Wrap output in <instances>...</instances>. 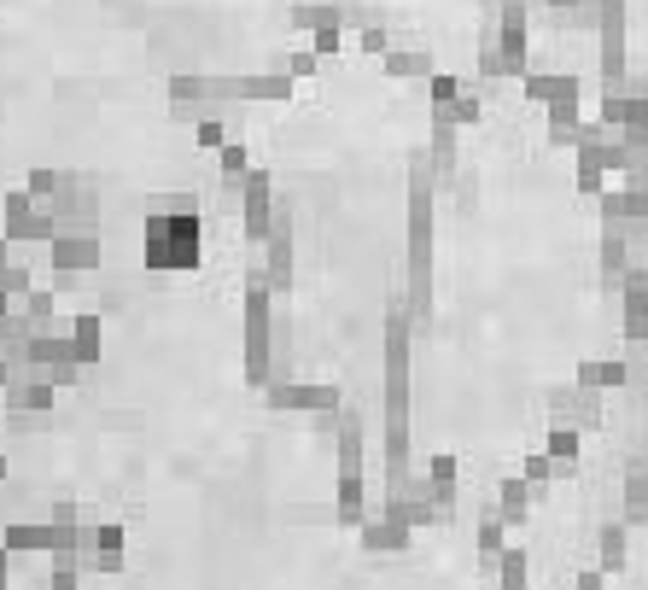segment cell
I'll use <instances>...</instances> for the list:
<instances>
[{
	"label": "cell",
	"mask_w": 648,
	"mask_h": 590,
	"mask_svg": "<svg viewBox=\"0 0 648 590\" xmlns=\"http://www.w3.org/2000/svg\"><path fill=\"white\" fill-rule=\"evenodd\" d=\"M48 590H82V562H71V555H53V579Z\"/></svg>",
	"instance_id": "d6986e66"
},
{
	"label": "cell",
	"mask_w": 648,
	"mask_h": 590,
	"mask_svg": "<svg viewBox=\"0 0 648 590\" xmlns=\"http://www.w3.org/2000/svg\"><path fill=\"white\" fill-rule=\"evenodd\" d=\"M123 567V526L117 520H100V555H94V573H117Z\"/></svg>",
	"instance_id": "ac0fdd59"
},
{
	"label": "cell",
	"mask_w": 648,
	"mask_h": 590,
	"mask_svg": "<svg viewBox=\"0 0 648 590\" xmlns=\"http://www.w3.org/2000/svg\"><path fill=\"white\" fill-rule=\"evenodd\" d=\"M48 205L59 216V228H94V216H100V199H94V188H88L82 176H65V188H59Z\"/></svg>",
	"instance_id": "9c48e42d"
},
{
	"label": "cell",
	"mask_w": 648,
	"mask_h": 590,
	"mask_svg": "<svg viewBox=\"0 0 648 590\" xmlns=\"http://www.w3.org/2000/svg\"><path fill=\"white\" fill-rule=\"evenodd\" d=\"M269 170H245V181H240V223H245V235L252 240H269V228H275V205H269Z\"/></svg>",
	"instance_id": "8992f818"
},
{
	"label": "cell",
	"mask_w": 648,
	"mask_h": 590,
	"mask_svg": "<svg viewBox=\"0 0 648 590\" xmlns=\"http://www.w3.org/2000/svg\"><path fill=\"white\" fill-rule=\"evenodd\" d=\"M12 269V235H0V275Z\"/></svg>",
	"instance_id": "f1b7e54d"
},
{
	"label": "cell",
	"mask_w": 648,
	"mask_h": 590,
	"mask_svg": "<svg viewBox=\"0 0 648 590\" xmlns=\"http://www.w3.org/2000/svg\"><path fill=\"white\" fill-rule=\"evenodd\" d=\"M18 316L29 322V328H71V322H59V304H53V292L48 287H29L24 299H18Z\"/></svg>",
	"instance_id": "9a60e30c"
},
{
	"label": "cell",
	"mask_w": 648,
	"mask_h": 590,
	"mask_svg": "<svg viewBox=\"0 0 648 590\" xmlns=\"http://www.w3.org/2000/svg\"><path fill=\"white\" fill-rule=\"evenodd\" d=\"M0 479H7V456H0Z\"/></svg>",
	"instance_id": "4dcf8cb0"
},
{
	"label": "cell",
	"mask_w": 648,
	"mask_h": 590,
	"mask_svg": "<svg viewBox=\"0 0 648 590\" xmlns=\"http://www.w3.org/2000/svg\"><path fill=\"white\" fill-rule=\"evenodd\" d=\"M333 520L345 526V532L368 520V486H363V474H339L333 479Z\"/></svg>",
	"instance_id": "8fae6325"
},
{
	"label": "cell",
	"mask_w": 648,
	"mask_h": 590,
	"mask_svg": "<svg viewBox=\"0 0 648 590\" xmlns=\"http://www.w3.org/2000/svg\"><path fill=\"white\" fill-rule=\"evenodd\" d=\"M0 590H12V550L0 543Z\"/></svg>",
	"instance_id": "83f0119b"
},
{
	"label": "cell",
	"mask_w": 648,
	"mask_h": 590,
	"mask_svg": "<svg viewBox=\"0 0 648 590\" xmlns=\"http://www.w3.org/2000/svg\"><path fill=\"white\" fill-rule=\"evenodd\" d=\"M199 263V216L152 211L147 216V269H193Z\"/></svg>",
	"instance_id": "3957f363"
},
{
	"label": "cell",
	"mask_w": 648,
	"mask_h": 590,
	"mask_svg": "<svg viewBox=\"0 0 648 590\" xmlns=\"http://www.w3.org/2000/svg\"><path fill=\"white\" fill-rule=\"evenodd\" d=\"M409 532H415V526L397 515L392 503H385L380 515H368V520L357 526V543H363L368 555H392V550H404V543H409Z\"/></svg>",
	"instance_id": "30bf717a"
},
{
	"label": "cell",
	"mask_w": 648,
	"mask_h": 590,
	"mask_svg": "<svg viewBox=\"0 0 648 590\" xmlns=\"http://www.w3.org/2000/svg\"><path fill=\"white\" fill-rule=\"evenodd\" d=\"M24 188L36 193V199H53L59 188H65V176H59V170H29V181H24Z\"/></svg>",
	"instance_id": "ffe728a7"
},
{
	"label": "cell",
	"mask_w": 648,
	"mask_h": 590,
	"mask_svg": "<svg viewBox=\"0 0 648 590\" xmlns=\"http://www.w3.org/2000/svg\"><path fill=\"white\" fill-rule=\"evenodd\" d=\"M245 170H252V164H245V147H223V176L245 181Z\"/></svg>",
	"instance_id": "603a6c76"
},
{
	"label": "cell",
	"mask_w": 648,
	"mask_h": 590,
	"mask_svg": "<svg viewBox=\"0 0 648 590\" xmlns=\"http://www.w3.org/2000/svg\"><path fill=\"white\" fill-rule=\"evenodd\" d=\"M53 392H59V386L48 380V368L24 363L18 375L7 380V392H0V398H7L12 415H48V410H53Z\"/></svg>",
	"instance_id": "5b68a950"
},
{
	"label": "cell",
	"mask_w": 648,
	"mask_h": 590,
	"mask_svg": "<svg viewBox=\"0 0 648 590\" xmlns=\"http://www.w3.org/2000/svg\"><path fill=\"white\" fill-rule=\"evenodd\" d=\"M199 141H205V147H228V141H223V129H216V123H199Z\"/></svg>",
	"instance_id": "4316f807"
},
{
	"label": "cell",
	"mask_w": 648,
	"mask_h": 590,
	"mask_svg": "<svg viewBox=\"0 0 648 590\" xmlns=\"http://www.w3.org/2000/svg\"><path fill=\"white\" fill-rule=\"evenodd\" d=\"M427 486L444 503V515H450V509H456V456H432L427 462Z\"/></svg>",
	"instance_id": "e0dca14e"
},
{
	"label": "cell",
	"mask_w": 648,
	"mask_h": 590,
	"mask_svg": "<svg viewBox=\"0 0 648 590\" xmlns=\"http://www.w3.org/2000/svg\"><path fill=\"white\" fill-rule=\"evenodd\" d=\"M245 351H240V368H245V386L264 392V386L281 380V363H275V287L264 269L245 275Z\"/></svg>",
	"instance_id": "7a4b0ae2"
},
{
	"label": "cell",
	"mask_w": 648,
	"mask_h": 590,
	"mask_svg": "<svg viewBox=\"0 0 648 590\" xmlns=\"http://www.w3.org/2000/svg\"><path fill=\"white\" fill-rule=\"evenodd\" d=\"M7 310H18V304H12V292H7V287H0V316H7Z\"/></svg>",
	"instance_id": "f546056e"
},
{
	"label": "cell",
	"mask_w": 648,
	"mask_h": 590,
	"mask_svg": "<svg viewBox=\"0 0 648 590\" xmlns=\"http://www.w3.org/2000/svg\"><path fill=\"white\" fill-rule=\"evenodd\" d=\"M333 456H339V474H363V422H357V410H339Z\"/></svg>",
	"instance_id": "7c38bea8"
},
{
	"label": "cell",
	"mask_w": 648,
	"mask_h": 590,
	"mask_svg": "<svg viewBox=\"0 0 648 590\" xmlns=\"http://www.w3.org/2000/svg\"><path fill=\"white\" fill-rule=\"evenodd\" d=\"M480 550H485V567H491V555L503 550V520H497V515L480 520Z\"/></svg>",
	"instance_id": "7402d4cb"
},
{
	"label": "cell",
	"mask_w": 648,
	"mask_h": 590,
	"mask_svg": "<svg viewBox=\"0 0 648 590\" xmlns=\"http://www.w3.org/2000/svg\"><path fill=\"white\" fill-rule=\"evenodd\" d=\"M264 275H269L275 292H292V211L287 205L275 211V228L264 240Z\"/></svg>",
	"instance_id": "ba28073f"
},
{
	"label": "cell",
	"mask_w": 648,
	"mask_h": 590,
	"mask_svg": "<svg viewBox=\"0 0 648 590\" xmlns=\"http://www.w3.org/2000/svg\"><path fill=\"white\" fill-rule=\"evenodd\" d=\"M264 403L269 410H298V415H321V410H345V392L333 380H275L264 386Z\"/></svg>",
	"instance_id": "277c9868"
},
{
	"label": "cell",
	"mask_w": 648,
	"mask_h": 590,
	"mask_svg": "<svg viewBox=\"0 0 648 590\" xmlns=\"http://www.w3.org/2000/svg\"><path fill=\"white\" fill-rule=\"evenodd\" d=\"M36 193H29V188H12L7 193V235L12 240H29V228H36Z\"/></svg>",
	"instance_id": "2e32d148"
},
{
	"label": "cell",
	"mask_w": 648,
	"mask_h": 590,
	"mask_svg": "<svg viewBox=\"0 0 648 590\" xmlns=\"http://www.w3.org/2000/svg\"><path fill=\"white\" fill-rule=\"evenodd\" d=\"M497 562H503V590H520V585H526V567H520L526 555H497Z\"/></svg>",
	"instance_id": "cb8c5ba5"
},
{
	"label": "cell",
	"mask_w": 648,
	"mask_h": 590,
	"mask_svg": "<svg viewBox=\"0 0 648 590\" xmlns=\"http://www.w3.org/2000/svg\"><path fill=\"white\" fill-rule=\"evenodd\" d=\"M415 334H421V322L404 310V299H392V310H385V479L392 474H409L415 456H409V346Z\"/></svg>",
	"instance_id": "6da1fadb"
},
{
	"label": "cell",
	"mask_w": 648,
	"mask_h": 590,
	"mask_svg": "<svg viewBox=\"0 0 648 590\" xmlns=\"http://www.w3.org/2000/svg\"><path fill=\"white\" fill-rule=\"evenodd\" d=\"M0 543H7L12 555H29V550H48L53 555V526L48 520H12Z\"/></svg>",
	"instance_id": "5bb4252c"
},
{
	"label": "cell",
	"mask_w": 648,
	"mask_h": 590,
	"mask_svg": "<svg viewBox=\"0 0 648 590\" xmlns=\"http://www.w3.org/2000/svg\"><path fill=\"white\" fill-rule=\"evenodd\" d=\"M503 509H508V520H520V509H526V491H520V486H503Z\"/></svg>",
	"instance_id": "484cf974"
},
{
	"label": "cell",
	"mask_w": 648,
	"mask_h": 590,
	"mask_svg": "<svg viewBox=\"0 0 648 590\" xmlns=\"http://www.w3.org/2000/svg\"><path fill=\"white\" fill-rule=\"evenodd\" d=\"M385 71H392V76H421L427 53H385Z\"/></svg>",
	"instance_id": "44dd1931"
},
{
	"label": "cell",
	"mask_w": 648,
	"mask_h": 590,
	"mask_svg": "<svg viewBox=\"0 0 648 590\" xmlns=\"http://www.w3.org/2000/svg\"><path fill=\"white\" fill-rule=\"evenodd\" d=\"M48 246H53V269H59V275H88V269H100V240H94V228H59Z\"/></svg>",
	"instance_id": "52a82bcc"
},
{
	"label": "cell",
	"mask_w": 648,
	"mask_h": 590,
	"mask_svg": "<svg viewBox=\"0 0 648 590\" xmlns=\"http://www.w3.org/2000/svg\"><path fill=\"white\" fill-rule=\"evenodd\" d=\"M71 351H76V363H82V368H94L100 351H105V322L100 316H76L71 322Z\"/></svg>",
	"instance_id": "4fadbf2b"
},
{
	"label": "cell",
	"mask_w": 648,
	"mask_h": 590,
	"mask_svg": "<svg viewBox=\"0 0 648 590\" xmlns=\"http://www.w3.org/2000/svg\"><path fill=\"white\" fill-rule=\"evenodd\" d=\"M287 71H292V76H310V71H316V48H298V53L287 59Z\"/></svg>",
	"instance_id": "d4e9b609"
}]
</instances>
